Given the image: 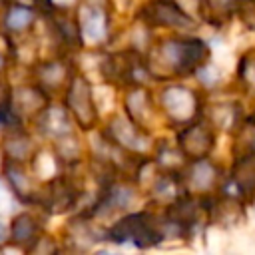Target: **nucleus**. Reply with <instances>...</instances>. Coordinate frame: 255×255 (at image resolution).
Wrapping results in <instances>:
<instances>
[{
	"label": "nucleus",
	"mask_w": 255,
	"mask_h": 255,
	"mask_svg": "<svg viewBox=\"0 0 255 255\" xmlns=\"http://www.w3.org/2000/svg\"><path fill=\"white\" fill-rule=\"evenodd\" d=\"M36 235V221L30 215H18L12 221V239L16 243H28Z\"/></svg>",
	"instance_id": "1"
},
{
	"label": "nucleus",
	"mask_w": 255,
	"mask_h": 255,
	"mask_svg": "<svg viewBox=\"0 0 255 255\" xmlns=\"http://www.w3.org/2000/svg\"><path fill=\"white\" fill-rule=\"evenodd\" d=\"M28 22H30V12L24 10V8H16L8 16V26L10 28H24Z\"/></svg>",
	"instance_id": "2"
},
{
	"label": "nucleus",
	"mask_w": 255,
	"mask_h": 255,
	"mask_svg": "<svg viewBox=\"0 0 255 255\" xmlns=\"http://www.w3.org/2000/svg\"><path fill=\"white\" fill-rule=\"evenodd\" d=\"M4 239H6V225L0 221V243H2Z\"/></svg>",
	"instance_id": "3"
},
{
	"label": "nucleus",
	"mask_w": 255,
	"mask_h": 255,
	"mask_svg": "<svg viewBox=\"0 0 255 255\" xmlns=\"http://www.w3.org/2000/svg\"><path fill=\"white\" fill-rule=\"evenodd\" d=\"M2 64H4V58H2V54H0V68H2Z\"/></svg>",
	"instance_id": "4"
}]
</instances>
